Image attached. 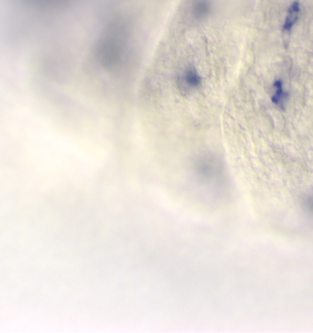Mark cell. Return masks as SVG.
Returning <instances> with one entry per match:
<instances>
[{
	"mask_svg": "<svg viewBox=\"0 0 313 333\" xmlns=\"http://www.w3.org/2000/svg\"><path fill=\"white\" fill-rule=\"evenodd\" d=\"M302 207L304 208L306 214L313 219V193L307 195L303 198Z\"/></svg>",
	"mask_w": 313,
	"mask_h": 333,
	"instance_id": "obj_3",
	"label": "cell"
},
{
	"mask_svg": "<svg viewBox=\"0 0 313 333\" xmlns=\"http://www.w3.org/2000/svg\"><path fill=\"white\" fill-rule=\"evenodd\" d=\"M300 5L298 1H295L291 4L288 9L287 15L285 18V21L283 23V30L286 32H290L294 28L296 23L298 22L300 16Z\"/></svg>",
	"mask_w": 313,
	"mask_h": 333,
	"instance_id": "obj_1",
	"label": "cell"
},
{
	"mask_svg": "<svg viewBox=\"0 0 313 333\" xmlns=\"http://www.w3.org/2000/svg\"><path fill=\"white\" fill-rule=\"evenodd\" d=\"M289 99V93L285 89L282 80L276 79L273 84V94L271 96V100L275 106H281L286 104Z\"/></svg>",
	"mask_w": 313,
	"mask_h": 333,
	"instance_id": "obj_2",
	"label": "cell"
}]
</instances>
